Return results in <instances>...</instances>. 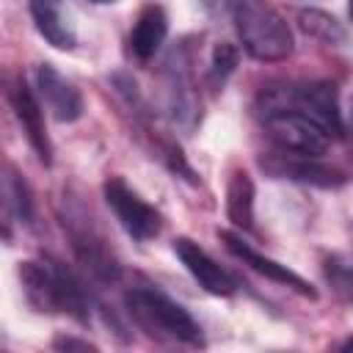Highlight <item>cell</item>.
<instances>
[{
    "mask_svg": "<svg viewBox=\"0 0 353 353\" xmlns=\"http://www.w3.org/2000/svg\"><path fill=\"white\" fill-rule=\"evenodd\" d=\"M19 281L28 303L36 312L69 314L80 323L91 320V292L83 279L52 256L28 259L19 265Z\"/></svg>",
    "mask_w": 353,
    "mask_h": 353,
    "instance_id": "6da1fadb",
    "label": "cell"
},
{
    "mask_svg": "<svg viewBox=\"0 0 353 353\" xmlns=\"http://www.w3.org/2000/svg\"><path fill=\"white\" fill-rule=\"evenodd\" d=\"M124 301H127L130 317L146 334H152L157 339L193 345V347L204 345V334H201V325L196 323V317L182 303H176L171 295H165L157 284L138 281L127 290Z\"/></svg>",
    "mask_w": 353,
    "mask_h": 353,
    "instance_id": "7a4b0ae2",
    "label": "cell"
},
{
    "mask_svg": "<svg viewBox=\"0 0 353 353\" xmlns=\"http://www.w3.org/2000/svg\"><path fill=\"white\" fill-rule=\"evenodd\" d=\"M232 19L243 50L254 61L273 63L292 55V28L268 0H237L232 8Z\"/></svg>",
    "mask_w": 353,
    "mask_h": 353,
    "instance_id": "3957f363",
    "label": "cell"
},
{
    "mask_svg": "<svg viewBox=\"0 0 353 353\" xmlns=\"http://www.w3.org/2000/svg\"><path fill=\"white\" fill-rule=\"evenodd\" d=\"M63 229L69 232L74 256L80 259V265L102 284H116L121 276V265L113 256V251L108 248L102 232L97 229L91 212H85V207L77 199H66L63 196Z\"/></svg>",
    "mask_w": 353,
    "mask_h": 353,
    "instance_id": "277c9868",
    "label": "cell"
},
{
    "mask_svg": "<svg viewBox=\"0 0 353 353\" xmlns=\"http://www.w3.org/2000/svg\"><path fill=\"white\" fill-rule=\"evenodd\" d=\"M259 116H262L268 138L276 143L279 152L303 154V157H323L331 146L328 130H323L314 119H309L306 113H301L290 105L259 108Z\"/></svg>",
    "mask_w": 353,
    "mask_h": 353,
    "instance_id": "5b68a950",
    "label": "cell"
},
{
    "mask_svg": "<svg viewBox=\"0 0 353 353\" xmlns=\"http://www.w3.org/2000/svg\"><path fill=\"white\" fill-rule=\"evenodd\" d=\"M105 201L113 210V215L121 223V229L132 240L146 243V240L160 234V229H163L160 212L149 201H143L121 176H110L105 182Z\"/></svg>",
    "mask_w": 353,
    "mask_h": 353,
    "instance_id": "8992f818",
    "label": "cell"
},
{
    "mask_svg": "<svg viewBox=\"0 0 353 353\" xmlns=\"http://www.w3.org/2000/svg\"><path fill=\"white\" fill-rule=\"evenodd\" d=\"M165 99H168V110H171L174 121L190 130L199 119V94H196V85L190 77L188 47L171 50V55L165 61Z\"/></svg>",
    "mask_w": 353,
    "mask_h": 353,
    "instance_id": "52a82bcc",
    "label": "cell"
},
{
    "mask_svg": "<svg viewBox=\"0 0 353 353\" xmlns=\"http://www.w3.org/2000/svg\"><path fill=\"white\" fill-rule=\"evenodd\" d=\"M36 97L55 121H77L85 110L80 88L72 80H66L52 63L36 66Z\"/></svg>",
    "mask_w": 353,
    "mask_h": 353,
    "instance_id": "ba28073f",
    "label": "cell"
},
{
    "mask_svg": "<svg viewBox=\"0 0 353 353\" xmlns=\"http://www.w3.org/2000/svg\"><path fill=\"white\" fill-rule=\"evenodd\" d=\"M218 237L223 240L226 251H229V254H234L237 259H243V265H248L251 270L262 273L265 279H270V281H276V284H284V287L295 290L298 295L317 298V290H314L303 276H298V273H295V270H290L287 265H281V262H276V259H270V256L259 254L251 243H245V240H243V234H237V232H232V229H221V232H218Z\"/></svg>",
    "mask_w": 353,
    "mask_h": 353,
    "instance_id": "9c48e42d",
    "label": "cell"
},
{
    "mask_svg": "<svg viewBox=\"0 0 353 353\" xmlns=\"http://www.w3.org/2000/svg\"><path fill=\"white\" fill-rule=\"evenodd\" d=\"M174 254L179 256V262L185 265V270L210 292L218 298H229L237 290V281L229 270H223L199 243H193L190 237H176L174 240Z\"/></svg>",
    "mask_w": 353,
    "mask_h": 353,
    "instance_id": "30bf717a",
    "label": "cell"
},
{
    "mask_svg": "<svg viewBox=\"0 0 353 353\" xmlns=\"http://www.w3.org/2000/svg\"><path fill=\"white\" fill-rule=\"evenodd\" d=\"M33 196L17 165H0V237H11L17 223H30Z\"/></svg>",
    "mask_w": 353,
    "mask_h": 353,
    "instance_id": "8fae6325",
    "label": "cell"
},
{
    "mask_svg": "<svg viewBox=\"0 0 353 353\" xmlns=\"http://www.w3.org/2000/svg\"><path fill=\"white\" fill-rule=\"evenodd\" d=\"M14 110H17V119L22 121L25 135H28L30 146L36 149L39 160L44 165H50L52 163V143H50V135L44 127V105L39 102L36 91L25 80H19L14 88Z\"/></svg>",
    "mask_w": 353,
    "mask_h": 353,
    "instance_id": "7c38bea8",
    "label": "cell"
},
{
    "mask_svg": "<svg viewBox=\"0 0 353 353\" xmlns=\"http://www.w3.org/2000/svg\"><path fill=\"white\" fill-rule=\"evenodd\" d=\"M268 171L292 182L314 185V188H339L345 185V174L320 163V157H303V154H287L281 152L273 163H268Z\"/></svg>",
    "mask_w": 353,
    "mask_h": 353,
    "instance_id": "4fadbf2b",
    "label": "cell"
},
{
    "mask_svg": "<svg viewBox=\"0 0 353 353\" xmlns=\"http://www.w3.org/2000/svg\"><path fill=\"white\" fill-rule=\"evenodd\" d=\"M30 17L36 22V30L44 36L47 44L58 50H72L77 36L69 25V17L63 11V0H28Z\"/></svg>",
    "mask_w": 353,
    "mask_h": 353,
    "instance_id": "5bb4252c",
    "label": "cell"
},
{
    "mask_svg": "<svg viewBox=\"0 0 353 353\" xmlns=\"http://www.w3.org/2000/svg\"><path fill=\"white\" fill-rule=\"evenodd\" d=\"M168 36V17L160 6H146L138 19H135V28L130 33V50L138 61H149L154 58V52L163 47Z\"/></svg>",
    "mask_w": 353,
    "mask_h": 353,
    "instance_id": "9a60e30c",
    "label": "cell"
},
{
    "mask_svg": "<svg viewBox=\"0 0 353 353\" xmlns=\"http://www.w3.org/2000/svg\"><path fill=\"white\" fill-rule=\"evenodd\" d=\"M226 218L234 229H254V182L245 171H234L226 188Z\"/></svg>",
    "mask_w": 353,
    "mask_h": 353,
    "instance_id": "2e32d148",
    "label": "cell"
},
{
    "mask_svg": "<svg viewBox=\"0 0 353 353\" xmlns=\"http://www.w3.org/2000/svg\"><path fill=\"white\" fill-rule=\"evenodd\" d=\"M298 25H301L303 33H309L312 39H317L323 44H336L339 47V44L347 41L345 25L323 8H301L298 11Z\"/></svg>",
    "mask_w": 353,
    "mask_h": 353,
    "instance_id": "e0dca14e",
    "label": "cell"
},
{
    "mask_svg": "<svg viewBox=\"0 0 353 353\" xmlns=\"http://www.w3.org/2000/svg\"><path fill=\"white\" fill-rule=\"evenodd\" d=\"M237 58H240V52H237V47L229 44V41H221V44L212 50V58H210V83H212L215 88H221V85L226 83V77L234 72Z\"/></svg>",
    "mask_w": 353,
    "mask_h": 353,
    "instance_id": "ac0fdd59",
    "label": "cell"
},
{
    "mask_svg": "<svg viewBox=\"0 0 353 353\" xmlns=\"http://www.w3.org/2000/svg\"><path fill=\"white\" fill-rule=\"evenodd\" d=\"M325 279L331 281L334 292L342 298V301H350L353 295V281H350V265L342 254H331L325 259Z\"/></svg>",
    "mask_w": 353,
    "mask_h": 353,
    "instance_id": "d6986e66",
    "label": "cell"
},
{
    "mask_svg": "<svg viewBox=\"0 0 353 353\" xmlns=\"http://www.w3.org/2000/svg\"><path fill=\"white\" fill-rule=\"evenodd\" d=\"M52 347H58V350H94V345L88 342V339H74V336H58L55 342H52Z\"/></svg>",
    "mask_w": 353,
    "mask_h": 353,
    "instance_id": "ffe728a7",
    "label": "cell"
},
{
    "mask_svg": "<svg viewBox=\"0 0 353 353\" xmlns=\"http://www.w3.org/2000/svg\"><path fill=\"white\" fill-rule=\"evenodd\" d=\"M234 3H237V0H201L204 11H207V14H212V17H223V14H232Z\"/></svg>",
    "mask_w": 353,
    "mask_h": 353,
    "instance_id": "44dd1931",
    "label": "cell"
},
{
    "mask_svg": "<svg viewBox=\"0 0 353 353\" xmlns=\"http://www.w3.org/2000/svg\"><path fill=\"white\" fill-rule=\"evenodd\" d=\"M91 3H97V6H108V3H116V0H91Z\"/></svg>",
    "mask_w": 353,
    "mask_h": 353,
    "instance_id": "7402d4cb",
    "label": "cell"
}]
</instances>
